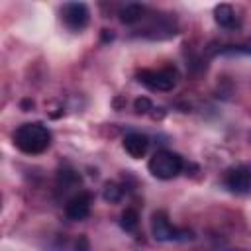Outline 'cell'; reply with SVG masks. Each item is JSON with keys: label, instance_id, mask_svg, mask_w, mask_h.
Returning <instances> with one entry per match:
<instances>
[{"label": "cell", "instance_id": "7", "mask_svg": "<svg viewBox=\"0 0 251 251\" xmlns=\"http://www.w3.org/2000/svg\"><path fill=\"white\" fill-rule=\"evenodd\" d=\"M92 208V194L88 190H78L76 194H73L67 204H65V214L69 220L73 222H82L88 218Z\"/></svg>", "mask_w": 251, "mask_h": 251}, {"label": "cell", "instance_id": "11", "mask_svg": "<svg viewBox=\"0 0 251 251\" xmlns=\"http://www.w3.org/2000/svg\"><path fill=\"white\" fill-rule=\"evenodd\" d=\"M124 194H126V190H124L122 184H118V182H114V180H108V182L104 184L102 198H104L106 202H110V204H118V202H122Z\"/></svg>", "mask_w": 251, "mask_h": 251}, {"label": "cell", "instance_id": "3", "mask_svg": "<svg viewBox=\"0 0 251 251\" xmlns=\"http://www.w3.org/2000/svg\"><path fill=\"white\" fill-rule=\"evenodd\" d=\"M137 80L153 90V92H169L178 82V73L175 67H161V69H143L137 73Z\"/></svg>", "mask_w": 251, "mask_h": 251}, {"label": "cell", "instance_id": "5", "mask_svg": "<svg viewBox=\"0 0 251 251\" xmlns=\"http://www.w3.org/2000/svg\"><path fill=\"white\" fill-rule=\"evenodd\" d=\"M61 20L71 31H82L90 22V10L84 2H67L61 8Z\"/></svg>", "mask_w": 251, "mask_h": 251}, {"label": "cell", "instance_id": "6", "mask_svg": "<svg viewBox=\"0 0 251 251\" xmlns=\"http://www.w3.org/2000/svg\"><path fill=\"white\" fill-rule=\"evenodd\" d=\"M224 184L233 194H249L251 192V169L237 165L226 171Z\"/></svg>", "mask_w": 251, "mask_h": 251}, {"label": "cell", "instance_id": "4", "mask_svg": "<svg viewBox=\"0 0 251 251\" xmlns=\"http://www.w3.org/2000/svg\"><path fill=\"white\" fill-rule=\"evenodd\" d=\"M151 233L157 241H188V239L194 237V233L190 229L173 226L167 212H163V210L153 212V216H151Z\"/></svg>", "mask_w": 251, "mask_h": 251}, {"label": "cell", "instance_id": "9", "mask_svg": "<svg viewBox=\"0 0 251 251\" xmlns=\"http://www.w3.org/2000/svg\"><path fill=\"white\" fill-rule=\"evenodd\" d=\"M122 145L129 157L141 159L149 149V137L145 133H139V131H129V133H126Z\"/></svg>", "mask_w": 251, "mask_h": 251}, {"label": "cell", "instance_id": "8", "mask_svg": "<svg viewBox=\"0 0 251 251\" xmlns=\"http://www.w3.org/2000/svg\"><path fill=\"white\" fill-rule=\"evenodd\" d=\"M214 20L220 27L229 29V31L239 29V25H241V16H237V12L231 4H218L214 8Z\"/></svg>", "mask_w": 251, "mask_h": 251}, {"label": "cell", "instance_id": "10", "mask_svg": "<svg viewBox=\"0 0 251 251\" xmlns=\"http://www.w3.org/2000/svg\"><path fill=\"white\" fill-rule=\"evenodd\" d=\"M145 12H147V8H145L143 4L129 2V4H126V6L120 8V14H118V16H120V22H122V24L131 25V24L141 22V20L145 18Z\"/></svg>", "mask_w": 251, "mask_h": 251}, {"label": "cell", "instance_id": "14", "mask_svg": "<svg viewBox=\"0 0 251 251\" xmlns=\"http://www.w3.org/2000/svg\"><path fill=\"white\" fill-rule=\"evenodd\" d=\"M149 108H153L151 102H149V98H137V100H135V110H137L139 114H145Z\"/></svg>", "mask_w": 251, "mask_h": 251}, {"label": "cell", "instance_id": "2", "mask_svg": "<svg viewBox=\"0 0 251 251\" xmlns=\"http://www.w3.org/2000/svg\"><path fill=\"white\" fill-rule=\"evenodd\" d=\"M149 173L159 178V180H171L175 176H178L184 169V159L169 149H159L151 155L149 163H147Z\"/></svg>", "mask_w": 251, "mask_h": 251}, {"label": "cell", "instance_id": "13", "mask_svg": "<svg viewBox=\"0 0 251 251\" xmlns=\"http://www.w3.org/2000/svg\"><path fill=\"white\" fill-rule=\"evenodd\" d=\"M222 53H241V55H251V37L243 39L237 45H227L226 49H222Z\"/></svg>", "mask_w": 251, "mask_h": 251}, {"label": "cell", "instance_id": "12", "mask_svg": "<svg viewBox=\"0 0 251 251\" xmlns=\"http://www.w3.org/2000/svg\"><path fill=\"white\" fill-rule=\"evenodd\" d=\"M120 226H122L124 231L133 233V231L137 229V226H139V214H137V210L126 208V210L122 212V216H120Z\"/></svg>", "mask_w": 251, "mask_h": 251}, {"label": "cell", "instance_id": "1", "mask_svg": "<svg viewBox=\"0 0 251 251\" xmlns=\"http://www.w3.org/2000/svg\"><path fill=\"white\" fill-rule=\"evenodd\" d=\"M14 145L25 155H39L51 145V131L41 122L22 124L14 131Z\"/></svg>", "mask_w": 251, "mask_h": 251}]
</instances>
